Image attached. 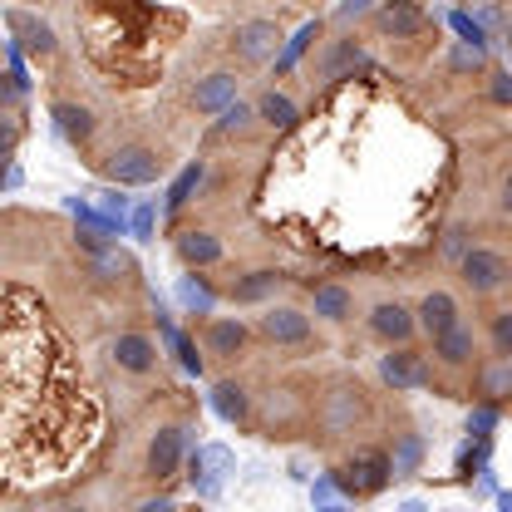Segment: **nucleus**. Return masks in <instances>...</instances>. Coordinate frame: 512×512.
Instances as JSON below:
<instances>
[{
	"label": "nucleus",
	"instance_id": "obj_1",
	"mask_svg": "<svg viewBox=\"0 0 512 512\" xmlns=\"http://www.w3.org/2000/svg\"><path fill=\"white\" fill-rule=\"evenodd\" d=\"M104 414L35 291L0 281V493L69 478L99 444Z\"/></svg>",
	"mask_w": 512,
	"mask_h": 512
},
{
	"label": "nucleus",
	"instance_id": "obj_2",
	"mask_svg": "<svg viewBox=\"0 0 512 512\" xmlns=\"http://www.w3.org/2000/svg\"><path fill=\"white\" fill-rule=\"evenodd\" d=\"M375 25H380V35L414 40V35H424V30H429V15H424L414 0H384L380 10H375Z\"/></svg>",
	"mask_w": 512,
	"mask_h": 512
},
{
	"label": "nucleus",
	"instance_id": "obj_3",
	"mask_svg": "<svg viewBox=\"0 0 512 512\" xmlns=\"http://www.w3.org/2000/svg\"><path fill=\"white\" fill-rule=\"evenodd\" d=\"M458 271H463V281H468L473 291H498V286L508 281V256L488 252V247H473V252H463Z\"/></svg>",
	"mask_w": 512,
	"mask_h": 512
},
{
	"label": "nucleus",
	"instance_id": "obj_4",
	"mask_svg": "<svg viewBox=\"0 0 512 512\" xmlns=\"http://www.w3.org/2000/svg\"><path fill=\"white\" fill-rule=\"evenodd\" d=\"M109 178H114V183H128V188H143V183L158 178V158H153L148 148H119V153L109 158Z\"/></svg>",
	"mask_w": 512,
	"mask_h": 512
},
{
	"label": "nucleus",
	"instance_id": "obj_5",
	"mask_svg": "<svg viewBox=\"0 0 512 512\" xmlns=\"http://www.w3.org/2000/svg\"><path fill=\"white\" fill-rule=\"evenodd\" d=\"M183 468V429H158L148 444V473L153 478H173Z\"/></svg>",
	"mask_w": 512,
	"mask_h": 512
},
{
	"label": "nucleus",
	"instance_id": "obj_6",
	"mask_svg": "<svg viewBox=\"0 0 512 512\" xmlns=\"http://www.w3.org/2000/svg\"><path fill=\"white\" fill-rule=\"evenodd\" d=\"M389 483V458L384 453H360L350 468H345V488L350 493H380Z\"/></svg>",
	"mask_w": 512,
	"mask_h": 512
},
{
	"label": "nucleus",
	"instance_id": "obj_7",
	"mask_svg": "<svg viewBox=\"0 0 512 512\" xmlns=\"http://www.w3.org/2000/svg\"><path fill=\"white\" fill-rule=\"evenodd\" d=\"M10 30L20 35L25 55H35V60L55 55V30H50L45 20H35V15H25V10H10Z\"/></svg>",
	"mask_w": 512,
	"mask_h": 512
},
{
	"label": "nucleus",
	"instance_id": "obj_8",
	"mask_svg": "<svg viewBox=\"0 0 512 512\" xmlns=\"http://www.w3.org/2000/svg\"><path fill=\"white\" fill-rule=\"evenodd\" d=\"M384 380L394 384V389H424V380H429L424 355H414V350H394V355H384Z\"/></svg>",
	"mask_w": 512,
	"mask_h": 512
},
{
	"label": "nucleus",
	"instance_id": "obj_9",
	"mask_svg": "<svg viewBox=\"0 0 512 512\" xmlns=\"http://www.w3.org/2000/svg\"><path fill=\"white\" fill-rule=\"evenodd\" d=\"M261 330H266V340H276V345H301L306 335H311V320L301 316V311H266L261 316Z\"/></svg>",
	"mask_w": 512,
	"mask_h": 512
},
{
	"label": "nucleus",
	"instance_id": "obj_10",
	"mask_svg": "<svg viewBox=\"0 0 512 512\" xmlns=\"http://www.w3.org/2000/svg\"><path fill=\"white\" fill-rule=\"evenodd\" d=\"M414 325H424L429 335H444L448 325H458V301L448 291H429L424 306H419V316H414Z\"/></svg>",
	"mask_w": 512,
	"mask_h": 512
},
{
	"label": "nucleus",
	"instance_id": "obj_11",
	"mask_svg": "<svg viewBox=\"0 0 512 512\" xmlns=\"http://www.w3.org/2000/svg\"><path fill=\"white\" fill-rule=\"evenodd\" d=\"M153 355H158V350H153L148 335H119V340H114V360H119L124 370H133V375H148V370H153Z\"/></svg>",
	"mask_w": 512,
	"mask_h": 512
},
{
	"label": "nucleus",
	"instance_id": "obj_12",
	"mask_svg": "<svg viewBox=\"0 0 512 512\" xmlns=\"http://www.w3.org/2000/svg\"><path fill=\"white\" fill-rule=\"evenodd\" d=\"M237 50L247 55V60H271L276 55V25H266V20H252V25H242L237 30Z\"/></svg>",
	"mask_w": 512,
	"mask_h": 512
},
{
	"label": "nucleus",
	"instance_id": "obj_13",
	"mask_svg": "<svg viewBox=\"0 0 512 512\" xmlns=\"http://www.w3.org/2000/svg\"><path fill=\"white\" fill-rule=\"evenodd\" d=\"M370 325H375V335H384V340H409L414 335V311H404L399 301H384V306H375Z\"/></svg>",
	"mask_w": 512,
	"mask_h": 512
},
{
	"label": "nucleus",
	"instance_id": "obj_14",
	"mask_svg": "<svg viewBox=\"0 0 512 512\" xmlns=\"http://www.w3.org/2000/svg\"><path fill=\"white\" fill-rule=\"evenodd\" d=\"M434 355H439L444 365H468V360H473V330L448 325L444 335H434Z\"/></svg>",
	"mask_w": 512,
	"mask_h": 512
},
{
	"label": "nucleus",
	"instance_id": "obj_15",
	"mask_svg": "<svg viewBox=\"0 0 512 512\" xmlns=\"http://www.w3.org/2000/svg\"><path fill=\"white\" fill-rule=\"evenodd\" d=\"M178 252H183L188 266H212V261H222V242L212 232H183L178 237Z\"/></svg>",
	"mask_w": 512,
	"mask_h": 512
},
{
	"label": "nucleus",
	"instance_id": "obj_16",
	"mask_svg": "<svg viewBox=\"0 0 512 512\" xmlns=\"http://www.w3.org/2000/svg\"><path fill=\"white\" fill-rule=\"evenodd\" d=\"M232 94H237V79H232V74H212V79L197 84V109H202V114H217V109L232 104Z\"/></svg>",
	"mask_w": 512,
	"mask_h": 512
},
{
	"label": "nucleus",
	"instance_id": "obj_17",
	"mask_svg": "<svg viewBox=\"0 0 512 512\" xmlns=\"http://www.w3.org/2000/svg\"><path fill=\"white\" fill-rule=\"evenodd\" d=\"M247 345V325L242 320H212L207 325V350L212 355H237Z\"/></svg>",
	"mask_w": 512,
	"mask_h": 512
},
{
	"label": "nucleus",
	"instance_id": "obj_18",
	"mask_svg": "<svg viewBox=\"0 0 512 512\" xmlns=\"http://www.w3.org/2000/svg\"><path fill=\"white\" fill-rule=\"evenodd\" d=\"M55 128H60L69 143H84L94 133V114L79 109V104H55Z\"/></svg>",
	"mask_w": 512,
	"mask_h": 512
},
{
	"label": "nucleus",
	"instance_id": "obj_19",
	"mask_svg": "<svg viewBox=\"0 0 512 512\" xmlns=\"http://www.w3.org/2000/svg\"><path fill=\"white\" fill-rule=\"evenodd\" d=\"M212 409H217L222 419H232V424H237V419L247 414V394H242V384H232V380L217 384V389H212Z\"/></svg>",
	"mask_w": 512,
	"mask_h": 512
},
{
	"label": "nucleus",
	"instance_id": "obj_20",
	"mask_svg": "<svg viewBox=\"0 0 512 512\" xmlns=\"http://www.w3.org/2000/svg\"><path fill=\"white\" fill-rule=\"evenodd\" d=\"M316 316L345 320L350 316V291L345 286H316Z\"/></svg>",
	"mask_w": 512,
	"mask_h": 512
},
{
	"label": "nucleus",
	"instance_id": "obj_21",
	"mask_svg": "<svg viewBox=\"0 0 512 512\" xmlns=\"http://www.w3.org/2000/svg\"><path fill=\"white\" fill-rule=\"evenodd\" d=\"M256 114H261L271 128H291L296 124V104H291L286 94H266V99L256 104Z\"/></svg>",
	"mask_w": 512,
	"mask_h": 512
},
{
	"label": "nucleus",
	"instance_id": "obj_22",
	"mask_svg": "<svg viewBox=\"0 0 512 512\" xmlns=\"http://www.w3.org/2000/svg\"><path fill=\"white\" fill-rule=\"evenodd\" d=\"M276 281H281L276 271H252L247 281H237V286H232V296H237V301H261V296H266Z\"/></svg>",
	"mask_w": 512,
	"mask_h": 512
},
{
	"label": "nucleus",
	"instance_id": "obj_23",
	"mask_svg": "<svg viewBox=\"0 0 512 512\" xmlns=\"http://www.w3.org/2000/svg\"><path fill=\"white\" fill-rule=\"evenodd\" d=\"M197 183H202V163H192V168H183V178H178V183H173V192H168V207L178 212V207H183V202L192 197V188H197Z\"/></svg>",
	"mask_w": 512,
	"mask_h": 512
},
{
	"label": "nucleus",
	"instance_id": "obj_24",
	"mask_svg": "<svg viewBox=\"0 0 512 512\" xmlns=\"http://www.w3.org/2000/svg\"><path fill=\"white\" fill-rule=\"evenodd\" d=\"M173 345H178V355H183V370H188V375H202V355L192 350L188 335H173Z\"/></svg>",
	"mask_w": 512,
	"mask_h": 512
},
{
	"label": "nucleus",
	"instance_id": "obj_25",
	"mask_svg": "<svg viewBox=\"0 0 512 512\" xmlns=\"http://www.w3.org/2000/svg\"><path fill=\"white\" fill-rule=\"evenodd\" d=\"M217 114H222V119H217L222 128H242L247 119H252V109H247V104H237V99H232L227 109H217Z\"/></svg>",
	"mask_w": 512,
	"mask_h": 512
},
{
	"label": "nucleus",
	"instance_id": "obj_26",
	"mask_svg": "<svg viewBox=\"0 0 512 512\" xmlns=\"http://www.w3.org/2000/svg\"><path fill=\"white\" fill-rule=\"evenodd\" d=\"M320 35V25H301V35H296V40H291V50H286V55H281V64H296V55H301V50H306V45H311V40H316Z\"/></svg>",
	"mask_w": 512,
	"mask_h": 512
},
{
	"label": "nucleus",
	"instance_id": "obj_27",
	"mask_svg": "<svg viewBox=\"0 0 512 512\" xmlns=\"http://www.w3.org/2000/svg\"><path fill=\"white\" fill-rule=\"evenodd\" d=\"M493 340H498V355H512V311H503V316H498V325H493Z\"/></svg>",
	"mask_w": 512,
	"mask_h": 512
},
{
	"label": "nucleus",
	"instance_id": "obj_28",
	"mask_svg": "<svg viewBox=\"0 0 512 512\" xmlns=\"http://www.w3.org/2000/svg\"><path fill=\"white\" fill-rule=\"evenodd\" d=\"M183 301H188V306H212V296H207L202 286H192V281H183Z\"/></svg>",
	"mask_w": 512,
	"mask_h": 512
},
{
	"label": "nucleus",
	"instance_id": "obj_29",
	"mask_svg": "<svg viewBox=\"0 0 512 512\" xmlns=\"http://www.w3.org/2000/svg\"><path fill=\"white\" fill-rule=\"evenodd\" d=\"M493 99H498V104H508V99H512V84H508V74H493Z\"/></svg>",
	"mask_w": 512,
	"mask_h": 512
},
{
	"label": "nucleus",
	"instance_id": "obj_30",
	"mask_svg": "<svg viewBox=\"0 0 512 512\" xmlns=\"http://www.w3.org/2000/svg\"><path fill=\"white\" fill-rule=\"evenodd\" d=\"M453 25H458V30H463V35H468V40H473V45H478V40H483V30H478V25H473V20H468V15H453Z\"/></svg>",
	"mask_w": 512,
	"mask_h": 512
},
{
	"label": "nucleus",
	"instance_id": "obj_31",
	"mask_svg": "<svg viewBox=\"0 0 512 512\" xmlns=\"http://www.w3.org/2000/svg\"><path fill=\"white\" fill-rule=\"evenodd\" d=\"M133 232H138V237H148V232H153V207H143V212L133 217Z\"/></svg>",
	"mask_w": 512,
	"mask_h": 512
},
{
	"label": "nucleus",
	"instance_id": "obj_32",
	"mask_svg": "<svg viewBox=\"0 0 512 512\" xmlns=\"http://www.w3.org/2000/svg\"><path fill=\"white\" fill-rule=\"evenodd\" d=\"M370 5H375V0H345L340 15H360V10H370Z\"/></svg>",
	"mask_w": 512,
	"mask_h": 512
},
{
	"label": "nucleus",
	"instance_id": "obj_33",
	"mask_svg": "<svg viewBox=\"0 0 512 512\" xmlns=\"http://www.w3.org/2000/svg\"><path fill=\"white\" fill-rule=\"evenodd\" d=\"M15 89H20L15 79H10V84H0V104H10V99H15Z\"/></svg>",
	"mask_w": 512,
	"mask_h": 512
},
{
	"label": "nucleus",
	"instance_id": "obj_34",
	"mask_svg": "<svg viewBox=\"0 0 512 512\" xmlns=\"http://www.w3.org/2000/svg\"><path fill=\"white\" fill-rule=\"evenodd\" d=\"M143 512H173V503H148Z\"/></svg>",
	"mask_w": 512,
	"mask_h": 512
},
{
	"label": "nucleus",
	"instance_id": "obj_35",
	"mask_svg": "<svg viewBox=\"0 0 512 512\" xmlns=\"http://www.w3.org/2000/svg\"><path fill=\"white\" fill-rule=\"evenodd\" d=\"M0 183H5V153H0Z\"/></svg>",
	"mask_w": 512,
	"mask_h": 512
},
{
	"label": "nucleus",
	"instance_id": "obj_36",
	"mask_svg": "<svg viewBox=\"0 0 512 512\" xmlns=\"http://www.w3.org/2000/svg\"><path fill=\"white\" fill-rule=\"evenodd\" d=\"M79 512H84V508H79Z\"/></svg>",
	"mask_w": 512,
	"mask_h": 512
}]
</instances>
